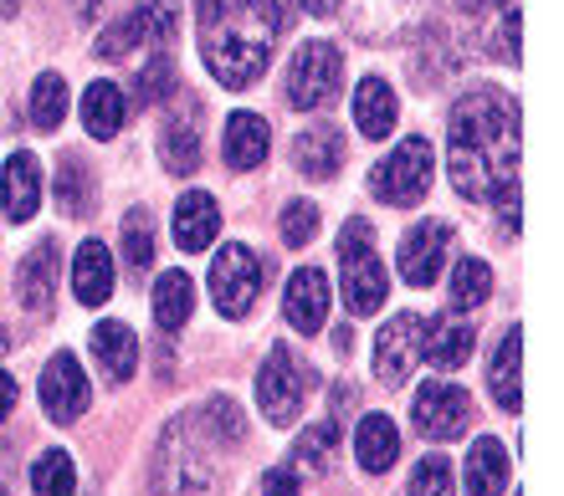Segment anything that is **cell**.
<instances>
[{
	"label": "cell",
	"instance_id": "6da1fadb",
	"mask_svg": "<svg viewBox=\"0 0 564 496\" xmlns=\"http://www.w3.org/2000/svg\"><path fill=\"white\" fill-rule=\"evenodd\" d=\"M446 169L467 200H498L519 185V108L492 88L457 98L446 123Z\"/></svg>",
	"mask_w": 564,
	"mask_h": 496
},
{
	"label": "cell",
	"instance_id": "7a4b0ae2",
	"mask_svg": "<svg viewBox=\"0 0 564 496\" xmlns=\"http://www.w3.org/2000/svg\"><path fill=\"white\" fill-rule=\"evenodd\" d=\"M195 36L200 57L221 88L241 92L268 73L272 42H278V11L272 0H195Z\"/></svg>",
	"mask_w": 564,
	"mask_h": 496
},
{
	"label": "cell",
	"instance_id": "3957f363",
	"mask_svg": "<svg viewBox=\"0 0 564 496\" xmlns=\"http://www.w3.org/2000/svg\"><path fill=\"white\" fill-rule=\"evenodd\" d=\"M339 272H344V302L355 318H370L386 307V262L375 251V225L370 220H344L339 231Z\"/></svg>",
	"mask_w": 564,
	"mask_h": 496
},
{
	"label": "cell",
	"instance_id": "277c9868",
	"mask_svg": "<svg viewBox=\"0 0 564 496\" xmlns=\"http://www.w3.org/2000/svg\"><path fill=\"white\" fill-rule=\"evenodd\" d=\"M431 175H436V154H431L426 139H401L390 148V159H380L370 169V190L386 205H421L431 190Z\"/></svg>",
	"mask_w": 564,
	"mask_h": 496
},
{
	"label": "cell",
	"instance_id": "5b68a950",
	"mask_svg": "<svg viewBox=\"0 0 564 496\" xmlns=\"http://www.w3.org/2000/svg\"><path fill=\"white\" fill-rule=\"evenodd\" d=\"M262 277H268V266L252 246H241V241L221 246V256L210 262V297L221 307V318H247L262 293Z\"/></svg>",
	"mask_w": 564,
	"mask_h": 496
},
{
	"label": "cell",
	"instance_id": "8992f818",
	"mask_svg": "<svg viewBox=\"0 0 564 496\" xmlns=\"http://www.w3.org/2000/svg\"><path fill=\"white\" fill-rule=\"evenodd\" d=\"M344 82V52L334 42H303L288 67V102L293 108H324L339 98Z\"/></svg>",
	"mask_w": 564,
	"mask_h": 496
},
{
	"label": "cell",
	"instance_id": "52a82bcc",
	"mask_svg": "<svg viewBox=\"0 0 564 496\" xmlns=\"http://www.w3.org/2000/svg\"><path fill=\"white\" fill-rule=\"evenodd\" d=\"M308 384H313V374L297 364L288 343H278V349L268 353L262 374H257V405H262V415H268L272 425H293L297 409H303V395H308Z\"/></svg>",
	"mask_w": 564,
	"mask_h": 496
},
{
	"label": "cell",
	"instance_id": "ba28073f",
	"mask_svg": "<svg viewBox=\"0 0 564 496\" xmlns=\"http://www.w3.org/2000/svg\"><path fill=\"white\" fill-rule=\"evenodd\" d=\"M210 486V461L195 451L191 425H170L160 455H154V492L160 496H200Z\"/></svg>",
	"mask_w": 564,
	"mask_h": 496
},
{
	"label": "cell",
	"instance_id": "9c48e42d",
	"mask_svg": "<svg viewBox=\"0 0 564 496\" xmlns=\"http://www.w3.org/2000/svg\"><path fill=\"white\" fill-rule=\"evenodd\" d=\"M421 333H426L421 312H395L380 328V338H375V374H380L386 389H401L411 379V368L421 364Z\"/></svg>",
	"mask_w": 564,
	"mask_h": 496
},
{
	"label": "cell",
	"instance_id": "30bf717a",
	"mask_svg": "<svg viewBox=\"0 0 564 496\" xmlns=\"http://www.w3.org/2000/svg\"><path fill=\"white\" fill-rule=\"evenodd\" d=\"M175 36V0H154V5H139L119 21V26H108L98 36V52L108 62H123L134 46H164Z\"/></svg>",
	"mask_w": 564,
	"mask_h": 496
},
{
	"label": "cell",
	"instance_id": "8fae6325",
	"mask_svg": "<svg viewBox=\"0 0 564 496\" xmlns=\"http://www.w3.org/2000/svg\"><path fill=\"white\" fill-rule=\"evenodd\" d=\"M416 430L426 440H457L462 430H467V420H473V399H467V389H457V384H426L416 395Z\"/></svg>",
	"mask_w": 564,
	"mask_h": 496
},
{
	"label": "cell",
	"instance_id": "7c38bea8",
	"mask_svg": "<svg viewBox=\"0 0 564 496\" xmlns=\"http://www.w3.org/2000/svg\"><path fill=\"white\" fill-rule=\"evenodd\" d=\"M446 251H452V225H442V220L411 225L401 241V277L411 282V287H431V282L442 277Z\"/></svg>",
	"mask_w": 564,
	"mask_h": 496
},
{
	"label": "cell",
	"instance_id": "4fadbf2b",
	"mask_svg": "<svg viewBox=\"0 0 564 496\" xmlns=\"http://www.w3.org/2000/svg\"><path fill=\"white\" fill-rule=\"evenodd\" d=\"M42 409L57 425H73L83 409H88V374L73 353H57L42 374Z\"/></svg>",
	"mask_w": 564,
	"mask_h": 496
},
{
	"label": "cell",
	"instance_id": "5bb4252c",
	"mask_svg": "<svg viewBox=\"0 0 564 496\" xmlns=\"http://www.w3.org/2000/svg\"><path fill=\"white\" fill-rule=\"evenodd\" d=\"M421 21V0H349V26L365 42H395Z\"/></svg>",
	"mask_w": 564,
	"mask_h": 496
},
{
	"label": "cell",
	"instance_id": "9a60e30c",
	"mask_svg": "<svg viewBox=\"0 0 564 496\" xmlns=\"http://www.w3.org/2000/svg\"><path fill=\"white\" fill-rule=\"evenodd\" d=\"M282 312L297 333H318L328 318V277L318 266H297L288 277V293H282Z\"/></svg>",
	"mask_w": 564,
	"mask_h": 496
},
{
	"label": "cell",
	"instance_id": "2e32d148",
	"mask_svg": "<svg viewBox=\"0 0 564 496\" xmlns=\"http://www.w3.org/2000/svg\"><path fill=\"white\" fill-rule=\"evenodd\" d=\"M36 205H42V164L21 148L0 169V210L11 216V225H26L36 216Z\"/></svg>",
	"mask_w": 564,
	"mask_h": 496
},
{
	"label": "cell",
	"instance_id": "e0dca14e",
	"mask_svg": "<svg viewBox=\"0 0 564 496\" xmlns=\"http://www.w3.org/2000/svg\"><path fill=\"white\" fill-rule=\"evenodd\" d=\"M473 349H477V328H473V322L436 318V322H426V333H421V359H426L431 368H442V374H452V368L467 364V359H473Z\"/></svg>",
	"mask_w": 564,
	"mask_h": 496
},
{
	"label": "cell",
	"instance_id": "ac0fdd59",
	"mask_svg": "<svg viewBox=\"0 0 564 496\" xmlns=\"http://www.w3.org/2000/svg\"><path fill=\"white\" fill-rule=\"evenodd\" d=\"M15 293L26 312H46L52 293H57V241H36L26 251V262L15 266Z\"/></svg>",
	"mask_w": 564,
	"mask_h": 496
},
{
	"label": "cell",
	"instance_id": "d6986e66",
	"mask_svg": "<svg viewBox=\"0 0 564 496\" xmlns=\"http://www.w3.org/2000/svg\"><path fill=\"white\" fill-rule=\"evenodd\" d=\"M73 293L83 307H104L113 297V251L104 241H83L73 256Z\"/></svg>",
	"mask_w": 564,
	"mask_h": 496
},
{
	"label": "cell",
	"instance_id": "ffe728a7",
	"mask_svg": "<svg viewBox=\"0 0 564 496\" xmlns=\"http://www.w3.org/2000/svg\"><path fill=\"white\" fill-rule=\"evenodd\" d=\"M293 164L308 179H334V169L344 164V133L334 123H313V129H297L293 139Z\"/></svg>",
	"mask_w": 564,
	"mask_h": 496
},
{
	"label": "cell",
	"instance_id": "44dd1931",
	"mask_svg": "<svg viewBox=\"0 0 564 496\" xmlns=\"http://www.w3.org/2000/svg\"><path fill=\"white\" fill-rule=\"evenodd\" d=\"M216 231H221V210H216V200H210L206 190L180 195V205H175V241H180V251H206L210 241H216Z\"/></svg>",
	"mask_w": 564,
	"mask_h": 496
},
{
	"label": "cell",
	"instance_id": "7402d4cb",
	"mask_svg": "<svg viewBox=\"0 0 564 496\" xmlns=\"http://www.w3.org/2000/svg\"><path fill=\"white\" fill-rule=\"evenodd\" d=\"M272 148V133H268V118L262 113H231L226 118V164L231 169H257L268 159Z\"/></svg>",
	"mask_w": 564,
	"mask_h": 496
},
{
	"label": "cell",
	"instance_id": "603a6c76",
	"mask_svg": "<svg viewBox=\"0 0 564 496\" xmlns=\"http://www.w3.org/2000/svg\"><path fill=\"white\" fill-rule=\"evenodd\" d=\"M93 359H98V368H104L113 384L134 379L139 368V338L123 328V322H98L93 328Z\"/></svg>",
	"mask_w": 564,
	"mask_h": 496
},
{
	"label": "cell",
	"instance_id": "cb8c5ba5",
	"mask_svg": "<svg viewBox=\"0 0 564 496\" xmlns=\"http://www.w3.org/2000/svg\"><path fill=\"white\" fill-rule=\"evenodd\" d=\"M395 118H401V102H395V88L380 82V77H365L355 88V129L365 139H386L395 129Z\"/></svg>",
	"mask_w": 564,
	"mask_h": 496
},
{
	"label": "cell",
	"instance_id": "d4e9b609",
	"mask_svg": "<svg viewBox=\"0 0 564 496\" xmlns=\"http://www.w3.org/2000/svg\"><path fill=\"white\" fill-rule=\"evenodd\" d=\"M355 455H359V466L380 476V471H390L395 455H401V430H395L386 415H365L355 430Z\"/></svg>",
	"mask_w": 564,
	"mask_h": 496
},
{
	"label": "cell",
	"instance_id": "484cf974",
	"mask_svg": "<svg viewBox=\"0 0 564 496\" xmlns=\"http://www.w3.org/2000/svg\"><path fill=\"white\" fill-rule=\"evenodd\" d=\"M508 486V451L492 436H482L467 451V496H503Z\"/></svg>",
	"mask_w": 564,
	"mask_h": 496
},
{
	"label": "cell",
	"instance_id": "4316f807",
	"mask_svg": "<svg viewBox=\"0 0 564 496\" xmlns=\"http://www.w3.org/2000/svg\"><path fill=\"white\" fill-rule=\"evenodd\" d=\"M149 302H154V322L170 328V333H180V328L191 322V312H195V282L185 277V272H164V277L154 282Z\"/></svg>",
	"mask_w": 564,
	"mask_h": 496
},
{
	"label": "cell",
	"instance_id": "83f0119b",
	"mask_svg": "<svg viewBox=\"0 0 564 496\" xmlns=\"http://www.w3.org/2000/svg\"><path fill=\"white\" fill-rule=\"evenodd\" d=\"M519 359H523V333L519 328H508V338L498 343V353H492V374H488V384H492V399L508 409V415H519V405H523V389H519Z\"/></svg>",
	"mask_w": 564,
	"mask_h": 496
},
{
	"label": "cell",
	"instance_id": "f1b7e54d",
	"mask_svg": "<svg viewBox=\"0 0 564 496\" xmlns=\"http://www.w3.org/2000/svg\"><path fill=\"white\" fill-rule=\"evenodd\" d=\"M123 113H129V102H123L119 82H93V88L83 92V129H88L93 139H113V133L123 129Z\"/></svg>",
	"mask_w": 564,
	"mask_h": 496
},
{
	"label": "cell",
	"instance_id": "f546056e",
	"mask_svg": "<svg viewBox=\"0 0 564 496\" xmlns=\"http://www.w3.org/2000/svg\"><path fill=\"white\" fill-rule=\"evenodd\" d=\"M160 154H164V164H170L175 175H195V164H200V129H195V108H191V118H185V123H180V118H170V123H164Z\"/></svg>",
	"mask_w": 564,
	"mask_h": 496
},
{
	"label": "cell",
	"instance_id": "4dcf8cb0",
	"mask_svg": "<svg viewBox=\"0 0 564 496\" xmlns=\"http://www.w3.org/2000/svg\"><path fill=\"white\" fill-rule=\"evenodd\" d=\"M31 492L36 496H73L77 492V466L67 451H46L31 466Z\"/></svg>",
	"mask_w": 564,
	"mask_h": 496
},
{
	"label": "cell",
	"instance_id": "1f68e13d",
	"mask_svg": "<svg viewBox=\"0 0 564 496\" xmlns=\"http://www.w3.org/2000/svg\"><path fill=\"white\" fill-rule=\"evenodd\" d=\"M334 445H339V425L334 420L308 425V430L297 436V445H293V461L308 471V476H318V471H328V461H334Z\"/></svg>",
	"mask_w": 564,
	"mask_h": 496
},
{
	"label": "cell",
	"instance_id": "d6a6232c",
	"mask_svg": "<svg viewBox=\"0 0 564 496\" xmlns=\"http://www.w3.org/2000/svg\"><path fill=\"white\" fill-rule=\"evenodd\" d=\"M62 118H67V82L57 73H42L36 88H31V123L52 133L62 129Z\"/></svg>",
	"mask_w": 564,
	"mask_h": 496
},
{
	"label": "cell",
	"instance_id": "836d02e7",
	"mask_svg": "<svg viewBox=\"0 0 564 496\" xmlns=\"http://www.w3.org/2000/svg\"><path fill=\"white\" fill-rule=\"evenodd\" d=\"M57 205L67 216H88V205H93V175L77 154H67L57 169Z\"/></svg>",
	"mask_w": 564,
	"mask_h": 496
},
{
	"label": "cell",
	"instance_id": "e575fe53",
	"mask_svg": "<svg viewBox=\"0 0 564 496\" xmlns=\"http://www.w3.org/2000/svg\"><path fill=\"white\" fill-rule=\"evenodd\" d=\"M123 262H129L134 277L154 266V220H149V210H129L123 216Z\"/></svg>",
	"mask_w": 564,
	"mask_h": 496
},
{
	"label": "cell",
	"instance_id": "d590c367",
	"mask_svg": "<svg viewBox=\"0 0 564 496\" xmlns=\"http://www.w3.org/2000/svg\"><path fill=\"white\" fill-rule=\"evenodd\" d=\"M488 293H492L488 262H477V256H462L457 272H452V307H477V302H488Z\"/></svg>",
	"mask_w": 564,
	"mask_h": 496
},
{
	"label": "cell",
	"instance_id": "8d00e7d4",
	"mask_svg": "<svg viewBox=\"0 0 564 496\" xmlns=\"http://www.w3.org/2000/svg\"><path fill=\"white\" fill-rule=\"evenodd\" d=\"M405 496H457V486H452V466H446L442 455H426V461L411 471V492Z\"/></svg>",
	"mask_w": 564,
	"mask_h": 496
},
{
	"label": "cell",
	"instance_id": "74e56055",
	"mask_svg": "<svg viewBox=\"0 0 564 496\" xmlns=\"http://www.w3.org/2000/svg\"><path fill=\"white\" fill-rule=\"evenodd\" d=\"M313 235H318V205L293 200L282 210V241H288V246H308Z\"/></svg>",
	"mask_w": 564,
	"mask_h": 496
},
{
	"label": "cell",
	"instance_id": "f35d334b",
	"mask_svg": "<svg viewBox=\"0 0 564 496\" xmlns=\"http://www.w3.org/2000/svg\"><path fill=\"white\" fill-rule=\"evenodd\" d=\"M170 82H175V73H170V57H164V52H154V62H149L144 77H139V102H160L164 92H170Z\"/></svg>",
	"mask_w": 564,
	"mask_h": 496
},
{
	"label": "cell",
	"instance_id": "ab89813d",
	"mask_svg": "<svg viewBox=\"0 0 564 496\" xmlns=\"http://www.w3.org/2000/svg\"><path fill=\"white\" fill-rule=\"evenodd\" d=\"M206 415H210V430H216V436L226 430V440H241V409L231 405V399H210Z\"/></svg>",
	"mask_w": 564,
	"mask_h": 496
},
{
	"label": "cell",
	"instance_id": "60d3db41",
	"mask_svg": "<svg viewBox=\"0 0 564 496\" xmlns=\"http://www.w3.org/2000/svg\"><path fill=\"white\" fill-rule=\"evenodd\" d=\"M257 496H297V476H293V471H268Z\"/></svg>",
	"mask_w": 564,
	"mask_h": 496
},
{
	"label": "cell",
	"instance_id": "b9f144b4",
	"mask_svg": "<svg viewBox=\"0 0 564 496\" xmlns=\"http://www.w3.org/2000/svg\"><path fill=\"white\" fill-rule=\"evenodd\" d=\"M11 409H15V379L11 374H0V420H6Z\"/></svg>",
	"mask_w": 564,
	"mask_h": 496
},
{
	"label": "cell",
	"instance_id": "7bdbcfd3",
	"mask_svg": "<svg viewBox=\"0 0 564 496\" xmlns=\"http://www.w3.org/2000/svg\"><path fill=\"white\" fill-rule=\"evenodd\" d=\"M467 11H513V0H462Z\"/></svg>",
	"mask_w": 564,
	"mask_h": 496
},
{
	"label": "cell",
	"instance_id": "ee69618b",
	"mask_svg": "<svg viewBox=\"0 0 564 496\" xmlns=\"http://www.w3.org/2000/svg\"><path fill=\"white\" fill-rule=\"evenodd\" d=\"M303 11L308 15H334L339 11V0H303Z\"/></svg>",
	"mask_w": 564,
	"mask_h": 496
},
{
	"label": "cell",
	"instance_id": "f6af8a7d",
	"mask_svg": "<svg viewBox=\"0 0 564 496\" xmlns=\"http://www.w3.org/2000/svg\"><path fill=\"white\" fill-rule=\"evenodd\" d=\"M334 349L349 353V349H355V333H349V328H334Z\"/></svg>",
	"mask_w": 564,
	"mask_h": 496
},
{
	"label": "cell",
	"instance_id": "bcb514c9",
	"mask_svg": "<svg viewBox=\"0 0 564 496\" xmlns=\"http://www.w3.org/2000/svg\"><path fill=\"white\" fill-rule=\"evenodd\" d=\"M0 15H15V0H0Z\"/></svg>",
	"mask_w": 564,
	"mask_h": 496
},
{
	"label": "cell",
	"instance_id": "7dc6e473",
	"mask_svg": "<svg viewBox=\"0 0 564 496\" xmlns=\"http://www.w3.org/2000/svg\"><path fill=\"white\" fill-rule=\"evenodd\" d=\"M0 349H6V333H0Z\"/></svg>",
	"mask_w": 564,
	"mask_h": 496
}]
</instances>
